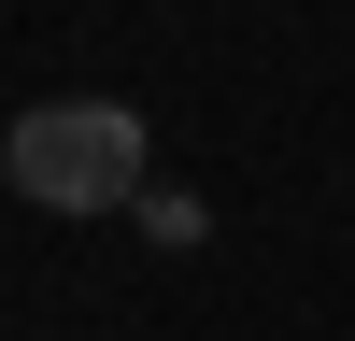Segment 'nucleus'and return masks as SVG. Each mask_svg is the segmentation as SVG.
<instances>
[{"label":"nucleus","mask_w":355,"mask_h":341,"mask_svg":"<svg viewBox=\"0 0 355 341\" xmlns=\"http://www.w3.org/2000/svg\"><path fill=\"white\" fill-rule=\"evenodd\" d=\"M0 170H15V199H43V213H114V199H142V114L43 100V114H15Z\"/></svg>","instance_id":"f257e3e1"}]
</instances>
